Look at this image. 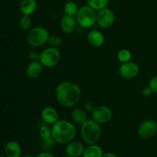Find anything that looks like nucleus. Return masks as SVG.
Listing matches in <instances>:
<instances>
[{
  "instance_id": "f257e3e1",
  "label": "nucleus",
  "mask_w": 157,
  "mask_h": 157,
  "mask_svg": "<svg viewBox=\"0 0 157 157\" xmlns=\"http://www.w3.org/2000/svg\"><path fill=\"white\" fill-rule=\"evenodd\" d=\"M55 97L60 105L64 107H73L81 101L82 90L75 83L69 81H61L55 89Z\"/></svg>"
},
{
  "instance_id": "f03ea898",
  "label": "nucleus",
  "mask_w": 157,
  "mask_h": 157,
  "mask_svg": "<svg viewBox=\"0 0 157 157\" xmlns=\"http://www.w3.org/2000/svg\"><path fill=\"white\" fill-rule=\"evenodd\" d=\"M52 137L55 143L67 144L74 140L77 134V129L75 124L70 121L59 120L52 125Z\"/></svg>"
},
{
  "instance_id": "7ed1b4c3",
  "label": "nucleus",
  "mask_w": 157,
  "mask_h": 157,
  "mask_svg": "<svg viewBox=\"0 0 157 157\" xmlns=\"http://www.w3.org/2000/svg\"><path fill=\"white\" fill-rule=\"evenodd\" d=\"M102 135L101 124L93 119H88L81 125V136L87 145L96 144Z\"/></svg>"
},
{
  "instance_id": "20e7f679",
  "label": "nucleus",
  "mask_w": 157,
  "mask_h": 157,
  "mask_svg": "<svg viewBox=\"0 0 157 157\" xmlns=\"http://www.w3.org/2000/svg\"><path fill=\"white\" fill-rule=\"evenodd\" d=\"M50 34L42 26H36L29 30L27 35V41L29 45L35 48H39L44 45L48 41Z\"/></svg>"
},
{
  "instance_id": "39448f33",
  "label": "nucleus",
  "mask_w": 157,
  "mask_h": 157,
  "mask_svg": "<svg viewBox=\"0 0 157 157\" xmlns=\"http://www.w3.org/2000/svg\"><path fill=\"white\" fill-rule=\"evenodd\" d=\"M78 24L84 29H90L97 21V11L89 6H84L78 10L76 15Z\"/></svg>"
},
{
  "instance_id": "423d86ee",
  "label": "nucleus",
  "mask_w": 157,
  "mask_h": 157,
  "mask_svg": "<svg viewBox=\"0 0 157 157\" xmlns=\"http://www.w3.org/2000/svg\"><path fill=\"white\" fill-rule=\"evenodd\" d=\"M61 60V52L57 48H47L41 52L39 61L43 67H54L58 65Z\"/></svg>"
},
{
  "instance_id": "0eeeda50",
  "label": "nucleus",
  "mask_w": 157,
  "mask_h": 157,
  "mask_svg": "<svg viewBox=\"0 0 157 157\" xmlns=\"http://www.w3.org/2000/svg\"><path fill=\"white\" fill-rule=\"evenodd\" d=\"M157 133V123L151 119L143 121L137 128V134L140 139L150 140Z\"/></svg>"
},
{
  "instance_id": "6e6552de",
  "label": "nucleus",
  "mask_w": 157,
  "mask_h": 157,
  "mask_svg": "<svg viewBox=\"0 0 157 157\" xmlns=\"http://www.w3.org/2000/svg\"><path fill=\"white\" fill-rule=\"evenodd\" d=\"M115 14L112 9L109 8H104L97 12L96 24L98 27L102 29H108L114 24Z\"/></svg>"
},
{
  "instance_id": "1a4fd4ad",
  "label": "nucleus",
  "mask_w": 157,
  "mask_h": 157,
  "mask_svg": "<svg viewBox=\"0 0 157 157\" xmlns=\"http://www.w3.org/2000/svg\"><path fill=\"white\" fill-rule=\"evenodd\" d=\"M92 119L99 124H106L113 118V111L109 107L105 105L97 106L91 112Z\"/></svg>"
},
{
  "instance_id": "9d476101",
  "label": "nucleus",
  "mask_w": 157,
  "mask_h": 157,
  "mask_svg": "<svg viewBox=\"0 0 157 157\" xmlns=\"http://www.w3.org/2000/svg\"><path fill=\"white\" fill-rule=\"evenodd\" d=\"M140 68L138 64L131 61L121 64L118 69L119 75L123 78L127 80L133 79V78H136L140 74Z\"/></svg>"
},
{
  "instance_id": "9b49d317",
  "label": "nucleus",
  "mask_w": 157,
  "mask_h": 157,
  "mask_svg": "<svg viewBox=\"0 0 157 157\" xmlns=\"http://www.w3.org/2000/svg\"><path fill=\"white\" fill-rule=\"evenodd\" d=\"M41 118L44 124L53 125L59 121V114L56 109L52 107H46L41 112Z\"/></svg>"
},
{
  "instance_id": "f8f14e48",
  "label": "nucleus",
  "mask_w": 157,
  "mask_h": 157,
  "mask_svg": "<svg viewBox=\"0 0 157 157\" xmlns=\"http://www.w3.org/2000/svg\"><path fill=\"white\" fill-rule=\"evenodd\" d=\"M77 22L76 17L64 15L60 21V25L62 32L66 35H71L76 29Z\"/></svg>"
},
{
  "instance_id": "ddd939ff",
  "label": "nucleus",
  "mask_w": 157,
  "mask_h": 157,
  "mask_svg": "<svg viewBox=\"0 0 157 157\" xmlns=\"http://www.w3.org/2000/svg\"><path fill=\"white\" fill-rule=\"evenodd\" d=\"M87 42L94 48H100L104 44L105 37L101 31L98 29H92L87 35Z\"/></svg>"
},
{
  "instance_id": "4468645a",
  "label": "nucleus",
  "mask_w": 157,
  "mask_h": 157,
  "mask_svg": "<svg viewBox=\"0 0 157 157\" xmlns=\"http://www.w3.org/2000/svg\"><path fill=\"white\" fill-rule=\"evenodd\" d=\"M84 146L80 141L72 140L67 144L65 148L66 155L71 157H79L82 156L84 150Z\"/></svg>"
},
{
  "instance_id": "2eb2a0df",
  "label": "nucleus",
  "mask_w": 157,
  "mask_h": 157,
  "mask_svg": "<svg viewBox=\"0 0 157 157\" xmlns=\"http://www.w3.org/2000/svg\"><path fill=\"white\" fill-rule=\"evenodd\" d=\"M43 71V65L38 61H30L26 67V75L30 79H37L41 75Z\"/></svg>"
},
{
  "instance_id": "dca6fc26",
  "label": "nucleus",
  "mask_w": 157,
  "mask_h": 157,
  "mask_svg": "<svg viewBox=\"0 0 157 157\" xmlns=\"http://www.w3.org/2000/svg\"><path fill=\"white\" fill-rule=\"evenodd\" d=\"M4 152L7 157H21V147L18 142L11 140L5 146Z\"/></svg>"
},
{
  "instance_id": "f3484780",
  "label": "nucleus",
  "mask_w": 157,
  "mask_h": 157,
  "mask_svg": "<svg viewBox=\"0 0 157 157\" xmlns=\"http://www.w3.org/2000/svg\"><path fill=\"white\" fill-rule=\"evenodd\" d=\"M37 3L36 0H22L20 3L19 9L22 15L31 16L36 11Z\"/></svg>"
},
{
  "instance_id": "a211bd4d",
  "label": "nucleus",
  "mask_w": 157,
  "mask_h": 157,
  "mask_svg": "<svg viewBox=\"0 0 157 157\" xmlns=\"http://www.w3.org/2000/svg\"><path fill=\"white\" fill-rule=\"evenodd\" d=\"M104 152L102 148L97 144L87 145L84 148L83 157H102Z\"/></svg>"
},
{
  "instance_id": "6ab92c4d",
  "label": "nucleus",
  "mask_w": 157,
  "mask_h": 157,
  "mask_svg": "<svg viewBox=\"0 0 157 157\" xmlns=\"http://www.w3.org/2000/svg\"><path fill=\"white\" fill-rule=\"evenodd\" d=\"M71 119L75 124L82 125L86 121L88 120L87 111L82 108L74 109L71 112Z\"/></svg>"
},
{
  "instance_id": "aec40b11",
  "label": "nucleus",
  "mask_w": 157,
  "mask_h": 157,
  "mask_svg": "<svg viewBox=\"0 0 157 157\" xmlns=\"http://www.w3.org/2000/svg\"><path fill=\"white\" fill-rule=\"evenodd\" d=\"M39 136L41 142H46V141L52 140V129H50L48 124H42L39 127Z\"/></svg>"
},
{
  "instance_id": "412c9836",
  "label": "nucleus",
  "mask_w": 157,
  "mask_h": 157,
  "mask_svg": "<svg viewBox=\"0 0 157 157\" xmlns=\"http://www.w3.org/2000/svg\"><path fill=\"white\" fill-rule=\"evenodd\" d=\"M79 9L80 8L78 7L77 3H75V2L71 1V2H66L65 4H64L63 10H64V15L76 17Z\"/></svg>"
},
{
  "instance_id": "4be33fe9",
  "label": "nucleus",
  "mask_w": 157,
  "mask_h": 157,
  "mask_svg": "<svg viewBox=\"0 0 157 157\" xmlns=\"http://www.w3.org/2000/svg\"><path fill=\"white\" fill-rule=\"evenodd\" d=\"M86 1H87V6H90L92 9L98 12L101 9L107 8L110 0H86Z\"/></svg>"
},
{
  "instance_id": "5701e85b",
  "label": "nucleus",
  "mask_w": 157,
  "mask_h": 157,
  "mask_svg": "<svg viewBox=\"0 0 157 157\" xmlns=\"http://www.w3.org/2000/svg\"><path fill=\"white\" fill-rule=\"evenodd\" d=\"M117 60L123 64V63L128 62L131 60L132 58V54L130 50L127 48H123L118 52L117 55Z\"/></svg>"
},
{
  "instance_id": "b1692460",
  "label": "nucleus",
  "mask_w": 157,
  "mask_h": 157,
  "mask_svg": "<svg viewBox=\"0 0 157 157\" xmlns=\"http://www.w3.org/2000/svg\"><path fill=\"white\" fill-rule=\"evenodd\" d=\"M32 18L29 15H22L19 20V26L22 30L29 31L32 27Z\"/></svg>"
},
{
  "instance_id": "393cba45",
  "label": "nucleus",
  "mask_w": 157,
  "mask_h": 157,
  "mask_svg": "<svg viewBox=\"0 0 157 157\" xmlns=\"http://www.w3.org/2000/svg\"><path fill=\"white\" fill-rule=\"evenodd\" d=\"M48 43L50 44L51 47L57 48H58L62 44V39L58 35H50Z\"/></svg>"
},
{
  "instance_id": "a878e982",
  "label": "nucleus",
  "mask_w": 157,
  "mask_h": 157,
  "mask_svg": "<svg viewBox=\"0 0 157 157\" xmlns=\"http://www.w3.org/2000/svg\"><path fill=\"white\" fill-rule=\"evenodd\" d=\"M40 56H41V52L36 50L30 51L28 55V58L30 61H38L40 60Z\"/></svg>"
},
{
  "instance_id": "bb28decb",
  "label": "nucleus",
  "mask_w": 157,
  "mask_h": 157,
  "mask_svg": "<svg viewBox=\"0 0 157 157\" xmlns=\"http://www.w3.org/2000/svg\"><path fill=\"white\" fill-rule=\"evenodd\" d=\"M148 86L151 89L153 93L157 94V75L152 77L149 81Z\"/></svg>"
},
{
  "instance_id": "cd10ccee",
  "label": "nucleus",
  "mask_w": 157,
  "mask_h": 157,
  "mask_svg": "<svg viewBox=\"0 0 157 157\" xmlns=\"http://www.w3.org/2000/svg\"><path fill=\"white\" fill-rule=\"evenodd\" d=\"M141 93H142L143 96L144 97H149L150 96V94H151L153 92H152L151 89H150V87L148 86V87H145L144 88H143Z\"/></svg>"
},
{
  "instance_id": "c85d7f7f",
  "label": "nucleus",
  "mask_w": 157,
  "mask_h": 157,
  "mask_svg": "<svg viewBox=\"0 0 157 157\" xmlns=\"http://www.w3.org/2000/svg\"><path fill=\"white\" fill-rule=\"evenodd\" d=\"M94 107H95L94 106L93 104H91V102H86L85 104H84V110H85L86 111H88L91 113Z\"/></svg>"
},
{
  "instance_id": "c756f323",
  "label": "nucleus",
  "mask_w": 157,
  "mask_h": 157,
  "mask_svg": "<svg viewBox=\"0 0 157 157\" xmlns=\"http://www.w3.org/2000/svg\"><path fill=\"white\" fill-rule=\"evenodd\" d=\"M35 157H55L53 154L48 152H41V153H38Z\"/></svg>"
},
{
  "instance_id": "7c9ffc66",
  "label": "nucleus",
  "mask_w": 157,
  "mask_h": 157,
  "mask_svg": "<svg viewBox=\"0 0 157 157\" xmlns=\"http://www.w3.org/2000/svg\"><path fill=\"white\" fill-rule=\"evenodd\" d=\"M102 157H118V156L113 153H106L103 154Z\"/></svg>"
},
{
  "instance_id": "2f4dec72",
  "label": "nucleus",
  "mask_w": 157,
  "mask_h": 157,
  "mask_svg": "<svg viewBox=\"0 0 157 157\" xmlns=\"http://www.w3.org/2000/svg\"><path fill=\"white\" fill-rule=\"evenodd\" d=\"M21 157H35V156H32V155H31V154H25V155H24V156H21Z\"/></svg>"
},
{
  "instance_id": "473e14b6",
  "label": "nucleus",
  "mask_w": 157,
  "mask_h": 157,
  "mask_svg": "<svg viewBox=\"0 0 157 157\" xmlns=\"http://www.w3.org/2000/svg\"><path fill=\"white\" fill-rule=\"evenodd\" d=\"M62 157H71V156H67V155H65V156H63Z\"/></svg>"
},
{
  "instance_id": "72a5a7b5",
  "label": "nucleus",
  "mask_w": 157,
  "mask_h": 157,
  "mask_svg": "<svg viewBox=\"0 0 157 157\" xmlns=\"http://www.w3.org/2000/svg\"><path fill=\"white\" fill-rule=\"evenodd\" d=\"M0 157H7L6 156V155H5V156H0Z\"/></svg>"
}]
</instances>
